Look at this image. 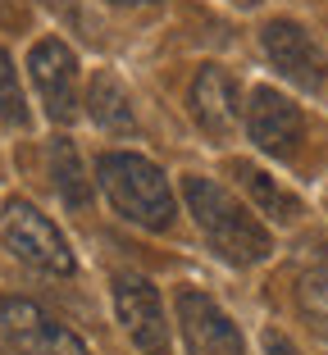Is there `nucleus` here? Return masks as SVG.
<instances>
[{"mask_svg": "<svg viewBox=\"0 0 328 355\" xmlns=\"http://www.w3.org/2000/svg\"><path fill=\"white\" fill-rule=\"evenodd\" d=\"M0 237H5V246H10L23 264H32V269L55 273V278L78 273V260H74V251H69L64 232L55 228L32 200H23V196L5 200V209H0Z\"/></svg>", "mask_w": 328, "mask_h": 355, "instance_id": "nucleus-3", "label": "nucleus"}, {"mask_svg": "<svg viewBox=\"0 0 328 355\" xmlns=\"http://www.w3.org/2000/svg\"><path fill=\"white\" fill-rule=\"evenodd\" d=\"M182 200H187L191 223L201 228V237L210 241V251L233 269H251L265 264L274 255V237L251 209L233 196V191L214 182L205 173H187L182 178Z\"/></svg>", "mask_w": 328, "mask_h": 355, "instance_id": "nucleus-1", "label": "nucleus"}, {"mask_svg": "<svg viewBox=\"0 0 328 355\" xmlns=\"http://www.w3.org/2000/svg\"><path fill=\"white\" fill-rule=\"evenodd\" d=\"M0 333L19 355H92V346L28 296H0Z\"/></svg>", "mask_w": 328, "mask_h": 355, "instance_id": "nucleus-5", "label": "nucleus"}, {"mask_svg": "<svg viewBox=\"0 0 328 355\" xmlns=\"http://www.w3.org/2000/svg\"><path fill=\"white\" fill-rule=\"evenodd\" d=\"M297 305L306 310V319H315V328L328 333V260L301 269L297 278Z\"/></svg>", "mask_w": 328, "mask_h": 355, "instance_id": "nucleus-14", "label": "nucleus"}, {"mask_svg": "<svg viewBox=\"0 0 328 355\" xmlns=\"http://www.w3.org/2000/svg\"><path fill=\"white\" fill-rule=\"evenodd\" d=\"M233 5H242V10H251V5H260V0H233Z\"/></svg>", "mask_w": 328, "mask_h": 355, "instance_id": "nucleus-18", "label": "nucleus"}, {"mask_svg": "<svg viewBox=\"0 0 328 355\" xmlns=\"http://www.w3.org/2000/svg\"><path fill=\"white\" fill-rule=\"evenodd\" d=\"M0 119L10 128H28V96H23L19 87V69H14V60L5 55V46H0Z\"/></svg>", "mask_w": 328, "mask_h": 355, "instance_id": "nucleus-15", "label": "nucleus"}, {"mask_svg": "<svg viewBox=\"0 0 328 355\" xmlns=\"http://www.w3.org/2000/svg\"><path fill=\"white\" fill-rule=\"evenodd\" d=\"M265 355H301V351H297L292 337H283L278 328H269V333H265Z\"/></svg>", "mask_w": 328, "mask_h": 355, "instance_id": "nucleus-16", "label": "nucleus"}, {"mask_svg": "<svg viewBox=\"0 0 328 355\" xmlns=\"http://www.w3.org/2000/svg\"><path fill=\"white\" fill-rule=\"evenodd\" d=\"M173 310H178V328H182V342H187V355H246L237 324L201 287H182Z\"/></svg>", "mask_w": 328, "mask_h": 355, "instance_id": "nucleus-9", "label": "nucleus"}, {"mask_svg": "<svg viewBox=\"0 0 328 355\" xmlns=\"http://www.w3.org/2000/svg\"><path fill=\"white\" fill-rule=\"evenodd\" d=\"M246 137L255 141V150L274 159H297L301 141H306V114L292 96L274 92V87H255L251 105H246Z\"/></svg>", "mask_w": 328, "mask_h": 355, "instance_id": "nucleus-6", "label": "nucleus"}, {"mask_svg": "<svg viewBox=\"0 0 328 355\" xmlns=\"http://www.w3.org/2000/svg\"><path fill=\"white\" fill-rule=\"evenodd\" d=\"M28 73L32 87L42 96L46 114L55 123H74L78 119V55L60 42V37H42V42L28 51Z\"/></svg>", "mask_w": 328, "mask_h": 355, "instance_id": "nucleus-7", "label": "nucleus"}, {"mask_svg": "<svg viewBox=\"0 0 328 355\" xmlns=\"http://www.w3.org/2000/svg\"><path fill=\"white\" fill-rule=\"evenodd\" d=\"M46 164H51V182L60 191V200L69 209H87L92 205V178H87V164L78 155V146L69 137H51L46 146Z\"/></svg>", "mask_w": 328, "mask_h": 355, "instance_id": "nucleus-13", "label": "nucleus"}, {"mask_svg": "<svg viewBox=\"0 0 328 355\" xmlns=\"http://www.w3.org/2000/svg\"><path fill=\"white\" fill-rule=\"evenodd\" d=\"M191 119L201 123V132L210 137H228L237 128L242 114V92H237V78L223 69V64H201L196 78H191Z\"/></svg>", "mask_w": 328, "mask_h": 355, "instance_id": "nucleus-10", "label": "nucleus"}, {"mask_svg": "<svg viewBox=\"0 0 328 355\" xmlns=\"http://www.w3.org/2000/svg\"><path fill=\"white\" fill-rule=\"evenodd\" d=\"M228 173L237 178V187L251 196V205L260 209L265 219H274V223H297L301 214H306V205H301L297 191H287L274 173H265V168L251 164V159H233V164H228Z\"/></svg>", "mask_w": 328, "mask_h": 355, "instance_id": "nucleus-12", "label": "nucleus"}, {"mask_svg": "<svg viewBox=\"0 0 328 355\" xmlns=\"http://www.w3.org/2000/svg\"><path fill=\"white\" fill-rule=\"evenodd\" d=\"M96 182L119 219L137 223L146 232H169L178 219V200H173L164 168L137 150H105L96 159Z\"/></svg>", "mask_w": 328, "mask_h": 355, "instance_id": "nucleus-2", "label": "nucleus"}, {"mask_svg": "<svg viewBox=\"0 0 328 355\" xmlns=\"http://www.w3.org/2000/svg\"><path fill=\"white\" fill-rule=\"evenodd\" d=\"M0 355H5V346H0Z\"/></svg>", "mask_w": 328, "mask_h": 355, "instance_id": "nucleus-19", "label": "nucleus"}, {"mask_svg": "<svg viewBox=\"0 0 328 355\" xmlns=\"http://www.w3.org/2000/svg\"><path fill=\"white\" fill-rule=\"evenodd\" d=\"M110 301L123 333L132 337L141 355H173V333H169V314L159 301L155 282L141 278V273H114L110 278Z\"/></svg>", "mask_w": 328, "mask_h": 355, "instance_id": "nucleus-4", "label": "nucleus"}, {"mask_svg": "<svg viewBox=\"0 0 328 355\" xmlns=\"http://www.w3.org/2000/svg\"><path fill=\"white\" fill-rule=\"evenodd\" d=\"M110 5H123V10H137V5H159V0H110Z\"/></svg>", "mask_w": 328, "mask_h": 355, "instance_id": "nucleus-17", "label": "nucleus"}, {"mask_svg": "<svg viewBox=\"0 0 328 355\" xmlns=\"http://www.w3.org/2000/svg\"><path fill=\"white\" fill-rule=\"evenodd\" d=\"M260 46H265L269 64H274L287 83H297L301 92H319V87H324L328 60H324V51H319V42L297 19H269L265 28H260Z\"/></svg>", "mask_w": 328, "mask_h": 355, "instance_id": "nucleus-8", "label": "nucleus"}, {"mask_svg": "<svg viewBox=\"0 0 328 355\" xmlns=\"http://www.w3.org/2000/svg\"><path fill=\"white\" fill-rule=\"evenodd\" d=\"M83 110L92 114V123L101 132H114V137H132L137 132V114H132V101H128V87L114 69H96L92 83H87L83 96Z\"/></svg>", "mask_w": 328, "mask_h": 355, "instance_id": "nucleus-11", "label": "nucleus"}]
</instances>
